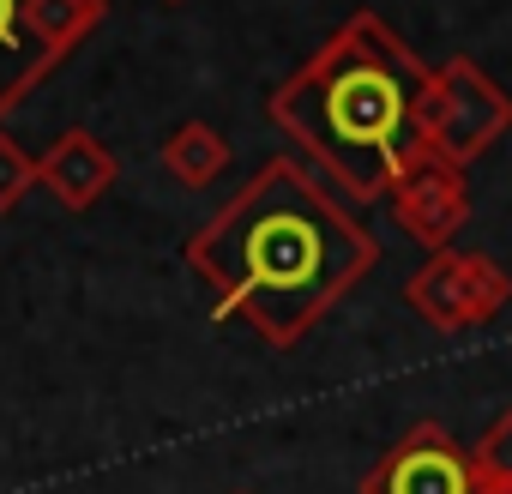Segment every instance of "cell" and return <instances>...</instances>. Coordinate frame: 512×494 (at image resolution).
Masks as SVG:
<instances>
[{
    "label": "cell",
    "instance_id": "1",
    "mask_svg": "<svg viewBox=\"0 0 512 494\" xmlns=\"http://www.w3.org/2000/svg\"><path fill=\"white\" fill-rule=\"evenodd\" d=\"M181 254L211 290L217 320H247L260 344L296 350L380 266V241L302 157H272Z\"/></svg>",
    "mask_w": 512,
    "mask_h": 494
},
{
    "label": "cell",
    "instance_id": "11",
    "mask_svg": "<svg viewBox=\"0 0 512 494\" xmlns=\"http://www.w3.org/2000/svg\"><path fill=\"white\" fill-rule=\"evenodd\" d=\"M470 470H476V476H494V482H512V410H500V416L476 434Z\"/></svg>",
    "mask_w": 512,
    "mask_h": 494
},
{
    "label": "cell",
    "instance_id": "13",
    "mask_svg": "<svg viewBox=\"0 0 512 494\" xmlns=\"http://www.w3.org/2000/svg\"><path fill=\"white\" fill-rule=\"evenodd\" d=\"M470 494H512V482H494V476H476Z\"/></svg>",
    "mask_w": 512,
    "mask_h": 494
},
{
    "label": "cell",
    "instance_id": "6",
    "mask_svg": "<svg viewBox=\"0 0 512 494\" xmlns=\"http://www.w3.org/2000/svg\"><path fill=\"white\" fill-rule=\"evenodd\" d=\"M392 217L398 229L428 247V254H446V247L458 241V229L470 223V181L464 169L440 163V157H416L398 181H392Z\"/></svg>",
    "mask_w": 512,
    "mask_h": 494
},
{
    "label": "cell",
    "instance_id": "8",
    "mask_svg": "<svg viewBox=\"0 0 512 494\" xmlns=\"http://www.w3.org/2000/svg\"><path fill=\"white\" fill-rule=\"evenodd\" d=\"M31 7L37 0H0V121L61 67V55L37 37Z\"/></svg>",
    "mask_w": 512,
    "mask_h": 494
},
{
    "label": "cell",
    "instance_id": "7",
    "mask_svg": "<svg viewBox=\"0 0 512 494\" xmlns=\"http://www.w3.org/2000/svg\"><path fill=\"white\" fill-rule=\"evenodd\" d=\"M37 187H49L67 211H91V205L115 187V151H109L97 133L73 127V133H61V139L37 157Z\"/></svg>",
    "mask_w": 512,
    "mask_h": 494
},
{
    "label": "cell",
    "instance_id": "12",
    "mask_svg": "<svg viewBox=\"0 0 512 494\" xmlns=\"http://www.w3.org/2000/svg\"><path fill=\"white\" fill-rule=\"evenodd\" d=\"M31 187H37V157H25V145L13 133H0V217H7Z\"/></svg>",
    "mask_w": 512,
    "mask_h": 494
},
{
    "label": "cell",
    "instance_id": "5",
    "mask_svg": "<svg viewBox=\"0 0 512 494\" xmlns=\"http://www.w3.org/2000/svg\"><path fill=\"white\" fill-rule=\"evenodd\" d=\"M476 470L470 452L446 434V422L422 416L398 446L374 458V470L356 482V494H470Z\"/></svg>",
    "mask_w": 512,
    "mask_h": 494
},
{
    "label": "cell",
    "instance_id": "4",
    "mask_svg": "<svg viewBox=\"0 0 512 494\" xmlns=\"http://www.w3.org/2000/svg\"><path fill=\"white\" fill-rule=\"evenodd\" d=\"M512 302V272L476 247H446L416 266V278L404 284V308L434 326V332H470L488 326L500 308Z\"/></svg>",
    "mask_w": 512,
    "mask_h": 494
},
{
    "label": "cell",
    "instance_id": "9",
    "mask_svg": "<svg viewBox=\"0 0 512 494\" xmlns=\"http://www.w3.org/2000/svg\"><path fill=\"white\" fill-rule=\"evenodd\" d=\"M163 169H169L181 187H211V181H223V169H229V139H223L211 121L187 115V121H175V127L163 133Z\"/></svg>",
    "mask_w": 512,
    "mask_h": 494
},
{
    "label": "cell",
    "instance_id": "3",
    "mask_svg": "<svg viewBox=\"0 0 512 494\" xmlns=\"http://www.w3.org/2000/svg\"><path fill=\"white\" fill-rule=\"evenodd\" d=\"M416 127H422V157L470 169L476 157H488L512 133V97L470 55H452V61L428 67V91H422Z\"/></svg>",
    "mask_w": 512,
    "mask_h": 494
},
{
    "label": "cell",
    "instance_id": "2",
    "mask_svg": "<svg viewBox=\"0 0 512 494\" xmlns=\"http://www.w3.org/2000/svg\"><path fill=\"white\" fill-rule=\"evenodd\" d=\"M422 91L428 67L416 49L380 13H350L284 85H272L266 115L332 193L386 199L422 157Z\"/></svg>",
    "mask_w": 512,
    "mask_h": 494
},
{
    "label": "cell",
    "instance_id": "10",
    "mask_svg": "<svg viewBox=\"0 0 512 494\" xmlns=\"http://www.w3.org/2000/svg\"><path fill=\"white\" fill-rule=\"evenodd\" d=\"M109 19V0H37L31 7V25H37V37L67 61L85 37H97V25Z\"/></svg>",
    "mask_w": 512,
    "mask_h": 494
}]
</instances>
